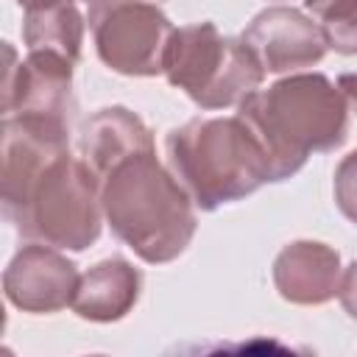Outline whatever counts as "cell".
<instances>
[{"instance_id":"cell-2","label":"cell","mask_w":357,"mask_h":357,"mask_svg":"<svg viewBox=\"0 0 357 357\" xmlns=\"http://www.w3.org/2000/svg\"><path fill=\"white\" fill-rule=\"evenodd\" d=\"M100 204L112 231L153 265L176 259L195 234L192 198L153 151L114 165L100 178Z\"/></svg>"},{"instance_id":"cell-18","label":"cell","mask_w":357,"mask_h":357,"mask_svg":"<svg viewBox=\"0 0 357 357\" xmlns=\"http://www.w3.org/2000/svg\"><path fill=\"white\" fill-rule=\"evenodd\" d=\"M25 11H31V8H45V6H53V3H61V0H17Z\"/></svg>"},{"instance_id":"cell-12","label":"cell","mask_w":357,"mask_h":357,"mask_svg":"<svg viewBox=\"0 0 357 357\" xmlns=\"http://www.w3.org/2000/svg\"><path fill=\"white\" fill-rule=\"evenodd\" d=\"M139 296V273L126 259H103L78 279L73 310L89 321L123 318Z\"/></svg>"},{"instance_id":"cell-14","label":"cell","mask_w":357,"mask_h":357,"mask_svg":"<svg viewBox=\"0 0 357 357\" xmlns=\"http://www.w3.org/2000/svg\"><path fill=\"white\" fill-rule=\"evenodd\" d=\"M318 17L321 33L337 53H357V0H304Z\"/></svg>"},{"instance_id":"cell-11","label":"cell","mask_w":357,"mask_h":357,"mask_svg":"<svg viewBox=\"0 0 357 357\" xmlns=\"http://www.w3.org/2000/svg\"><path fill=\"white\" fill-rule=\"evenodd\" d=\"M153 151V137L148 126L123 106H109L95 112L81 134V159L98 176V181L123 159Z\"/></svg>"},{"instance_id":"cell-3","label":"cell","mask_w":357,"mask_h":357,"mask_svg":"<svg viewBox=\"0 0 357 357\" xmlns=\"http://www.w3.org/2000/svg\"><path fill=\"white\" fill-rule=\"evenodd\" d=\"M173 176L201 209H218L271 181L268 156L251 128L234 117L190 120L167 134Z\"/></svg>"},{"instance_id":"cell-16","label":"cell","mask_w":357,"mask_h":357,"mask_svg":"<svg viewBox=\"0 0 357 357\" xmlns=\"http://www.w3.org/2000/svg\"><path fill=\"white\" fill-rule=\"evenodd\" d=\"M337 296H340L346 312L357 321V262H351V265L346 268V273H343V279H340Z\"/></svg>"},{"instance_id":"cell-9","label":"cell","mask_w":357,"mask_h":357,"mask_svg":"<svg viewBox=\"0 0 357 357\" xmlns=\"http://www.w3.org/2000/svg\"><path fill=\"white\" fill-rule=\"evenodd\" d=\"M75 265L53 251V245H22L3 273L6 298L25 312H56L73 304L78 290Z\"/></svg>"},{"instance_id":"cell-4","label":"cell","mask_w":357,"mask_h":357,"mask_svg":"<svg viewBox=\"0 0 357 357\" xmlns=\"http://www.w3.org/2000/svg\"><path fill=\"white\" fill-rule=\"evenodd\" d=\"M3 212L28 240L84 251L100 234V181L84 159L59 151L17 198L3 204Z\"/></svg>"},{"instance_id":"cell-8","label":"cell","mask_w":357,"mask_h":357,"mask_svg":"<svg viewBox=\"0 0 357 357\" xmlns=\"http://www.w3.org/2000/svg\"><path fill=\"white\" fill-rule=\"evenodd\" d=\"M265 73H287L312 67L326 53V39L321 25H315L304 11L290 6H271L259 11L240 36Z\"/></svg>"},{"instance_id":"cell-6","label":"cell","mask_w":357,"mask_h":357,"mask_svg":"<svg viewBox=\"0 0 357 357\" xmlns=\"http://www.w3.org/2000/svg\"><path fill=\"white\" fill-rule=\"evenodd\" d=\"M6 50L3 70V117H14L36 134L56 142H67L73 120V61L28 50V59L17 64L11 45Z\"/></svg>"},{"instance_id":"cell-5","label":"cell","mask_w":357,"mask_h":357,"mask_svg":"<svg viewBox=\"0 0 357 357\" xmlns=\"http://www.w3.org/2000/svg\"><path fill=\"white\" fill-rule=\"evenodd\" d=\"M162 73L201 109L243 103L265 78L251 47L243 39L223 36L212 22L176 28L165 50Z\"/></svg>"},{"instance_id":"cell-19","label":"cell","mask_w":357,"mask_h":357,"mask_svg":"<svg viewBox=\"0 0 357 357\" xmlns=\"http://www.w3.org/2000/svg\"><path fill=\"white\" fill-rule=\"evenodd\" d=\"M84 3L89 6V14H92V11H100V8L114 6V3H123V0H84Z\"/></svg>"},{"instance_id":"cell-1","label":"cell","mask_w":357,"mask_h":357,"mask_svg":"<svg viewBox=\"0 0 357 357\" xmlns=\"http://www.w3.org/2000/svg\"><path fill=\"white\" fill-rule=\"evenodd\" d=\"M237 117L259 139L271 181L293 176L312 151L337 148L349 131L343 92L318 73L290 75L265 92H251Z\"/></svg>"},{"instance_id":"cell-7","label":"cell","mask_w":357,"mask_h":357,"mask_svg":"<svg viewBox=\"0 0 357 357\" xmlns=\"http://www.w3.org/2000/svg\"><path fill=\"white\" fill-rule=\"evenodd\" d=\"M89 22L95 31L98 56L106 67L123 75L162 73L165 50L176 28L153 3L123 0L92 11Z\"/></svg>"},{"instance_id":"cell-15","label":"cell","mask_w":357,"mask_h":357,"mask_svg":"<svg viewBox=\"0 0 357 357\" xmlns=\"http://www.w3.org/2000/svg\"><path fill=\"white\" fill-rule=\"evenodd\" d=\"M335 201L340 212L357 223V151L349 153L335 170Z\"/></svg>"},{"instance_id":"cell-13","label":"cell","mask_w":357,"mask_h":357,"mask_svg":"<svg viewBox=\"0 0 357 357\" xmlns=\"http://www.w3.org/2000/svg\"><path fill=\"white\" fill-rule=\"evenodd\" d=\"M22 36L28 50L56 53L67 61H78L81 56V39H84V20L73 0H61L45 8L25 11Z\"/></svg>"},{"instance_id":"cell-17","label":"cell","mask_w":357,"mask_h":357,"mask_svg":"<svg viewBox=\"0 0 357 357\" xmlns=\"http://www.w3.org/2000/svg\"><path fill=\"white\" fill-rule=\"evenodd\" d=\"M337 89L343 92L346 103H351V106L357 109V73H346V75H340V78H337Z\"/></svg>"},{"instance_id":"cell-10","label":"cell","mask_w":357,"mask_h":357,"mask_svg":"<svg viewBox=\"0 0 357 357\" xmlns=\"http://www.w3.org/2000/svg\"><path fill=\"white\" fill-rule=\"evenodd\" d=\"M340 257L324 243L298 240L279 251L273 282L282 298L293 304H324L340 290Z\"/></svg>"}]
</instances>
